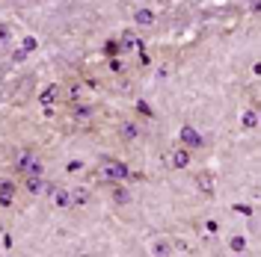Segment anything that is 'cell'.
<instances>
[{
	"label": "cell",
	"instance_id": "cell-1",
	"mask_svg": "<svg viewBox=\"0 0 261 257\" xmlns=\"http://www.w3.org/2000/svg\"><path fill=\"white\" fill-rule=\"evenodd\" d=\"M95 175L101 177V180H107V183H125V180H130V169L122 160L101 157V166H98Z\"/></svg>",
	"mask_w": 261,
	"mask_h": 257
},
{
	"label": "cell",
	"instance_id": "cell-2",
	"mask_svg": "<svg viewBox=\"0 0 261 257\" xmlns=\"http://www.w3.org/2000/svg\"><path fill=\"white\" fill-rule=\"evenodd\" d=\"M15 172L21 177L24 175H45V160H42V154H39L36 148H24L15 160Z\"/></svg>",
	"mask_w": 261,
	"mask_h": 257
},
{
	"label": "cell",
	"instance_id": "cell-3",
	"mask_svg": "<svg viewBox=\"0 0 261 257\" xmlns=\"http://www.w3.org/2000/svg\"><path fill=\"white\" fill-rule=\"evenodd\" d=\"M193 163V151L187 148V145H175L172 151H169V166L172 169H187Z\"/></svg>",
	"mask_w": 261,
	"mask_h": 257
},
{
	"label": "cell",
	"instance_id": "cell-4",
	"mask_svg": "<svg viewBox=\"0 0 261 257\" xmlns=\"http://www.w3.org/2000/svg\"><path fill=\"white\" fill-rule=\"evenodd\" d=\"M48 195H50V201H54V207H57V210H68V207H71V195H68L65 186L48 183Z\"/></svg>",
	"mask_w": 261,
	"mask_h": 257
},
{
	"label": "cell",
	"instance_id": "cell-5",
	"mask_svg": "<svg viewBox=\"0 0 261 257\" xmlns=\"http://www.w3.org/2000/svg\"><path fill=\"white\" fill-rule=\"evenodd\" d=\"M143 48V39L137 36V30H122L119 36V50L122 53H130V50H140Z\"/></svg>",
	"mask_w": 261,
	"mask_h": 257
},
{
	"label": "cell",
	"instance_id": "cell-6",
	"mask_svg": "<svg viewBox=\"0 0 261 257\" xmlns=\"http://www.w3.org/2000/svg\"><path fill=\"white\" fill-rule=\"evenodd\" d=\"M24 189L30 195H42L48 192V180H45V175H24Z\"/></svg>",
	"mask_w": 261,
	"mask_h": 257
},
{
	"label": "cell",
	"instance_id": "cell-7",
	"mask_svg": "<svg viewBox=\"0 0 261 257\" xmlns=\"http://www.w3.org/2000/svg\"><path fill=\"white\" fill-rule=\"evenodd\" d=\"M15 192H18L15 183L0 177V207H12V204H15Z\"/></svg>",
	"mask_w": 261,
	"mask_h": 257
},
{
	"label": "cell",
	"instance_id": "cell-8",
	"mask_svg": "<svg viewBox=\"0 0 261 257\" xmlns=\"http://www.w3.org/2000/svg\"><path fill=\"white\" fill-rule=\"evenodd\" d=\"M181 145H187L190 151H193V148H202V136H199V130H196L193 124H184V127H181Z\"/></svg>",
	"mask_w": 261,
	"mask_h": 257
},
{
	"label": "cell",
	"instance_id": "cell-9",
	"mask_svg": "<svg viewBox=\"0 0 261 257\" xmlns=\"http://www.w3.org/2000/svg\"><path fill=\"white\" fill-rule=\"evenodd\" d=\"M71 118H74V121H92V118H95V107H89V104H74V101H71Z\"/></svg>",
	"mask_w": 261,
	"mask_h": 257
},
{
	"label": "cell",
	"instance_id": "cell-10",
	"mask_svg": "<svg viewBox=\"0 0 261 257\" xmlns=\"http://www.w3.org/2000/svg\"><path fill=\"white\" fill-rule=\"evenodd\" d=\"M68 195H71V207H86L92 201L89 186H74V189H68Z\"/></svg>",
	"mask_w": 261,
	"mask_h": 257
},
{
	"label": "cell",
	"instance_id": "cell-11",
	"mask_svg": "<svg viewBox=\"0 0 261 257\" xmlns=\"http://www.w3.org/2000/svg\"><path fill=\"white\" fill-rule=\"evenodd\" d=\"M39 101H42V107H48V110H50V107L60 101V86H57V83L45 86V89H42V95H39Z\"/></svg>",
	"mask_w": 261,
	"mask_h": 257
},
{
	"label": "cell",
	"instance_id": "cell-12",
	"mask_svg": "<svg viewBox=\"0 0 261 257\" xmlns=\"http://www.w3.org/2000/svg\"><path fill=\"white\" fill-rule=\"evenodd\" d=\"M241 127L244 130H255L258 127V110H255V107H249V110L241 113Z\"/></svg>",
	"mask_w": 261,
	"mask_h": 257
},
{
	"label": "cell",
	"instance_id": "cell-13",
	"mask_svg": "<svg viewBox=\"0 0 261 257\" xmlns=\"http://www.w3.org/2000/svg\"><path fill=\"white\" fill-rule=\"evenodd\" d=\"M119 133H122V139H125V142H134V139L140 136V127H137V121H122Z\"/></svg>",
	"mask_w": 261,
	"mask_h": 257
},
{
	"label": "cell",
	"instance_id": "cell-14",
	"mask_svg": "<svg viewBox=\"0 0 261 257\" xmlns=\"http://www.w3.org/2000/svg\"><path fill=\"white\" fill-rule=\"evenodd\" d=\"M196 186H199L205 195H211L214 192V177L208 175V172H199V175H196Z\"/></svg>",
	"mask_w": 261,
	"mask_h": 257
},
{
	"label": "cell",
	"instance_id": "cell-15",
	"mask_svg": "<svg viewBox=\"0 0 261 257\" xmlns=\"http://www.w3.org/2000/svg\"><path fill=\"white\" fill-rule=\"evenodd\" d=\"M134 21H137L140 27H151V24H154V12H151V9H137V12H134Z\"/></svg>",
	"mask_w": 261,
	"mask_h": 257
},
{
	"label": "cell",
	"instance_id": "cell-16",
	"mask_svg": "<svg viewBox=\"0 0 261 257\" xmlns=\"http://www.w3.org/2000/svg\"><path fill=\"white\" fill-rule=\"evenodd\" d=\"M151 254H154V257H166V254H172V242H169V240H158L154 245H151Z\"/></svg>",
	"mask_w": 261,
	"mask_h": 257
},
{
	"label": "cell",
	"instance_id": "cell-17",
	"mask_svg": "<svg viewBox=\"0 0 261 257\" xmlns=\"http://www.w3.org/2000/svg\"><path fill=\"white\" fill-rule=\"evenodd\" d=\"M113 201H116V204H128V201H130L128 189H122V183H113Z\"/></svg>",
	"mask_w": 261,
	"mask_h": 257
},
{
	"label": "cell",
	"instance_id": "cell-18",
	"mask_svg": "<svg viewBox=\"0 0 261 257\" xmlns=\"http://www.w3.org/2000/svg\"><path fill=\"white\" fill-rule=\"evenodd\" d=\"M231 251H238V254L246 251V240H244V237H234V240H231Z\"/></svg>",
	"mask_w": 261,
	"mask_h": 257
},
{
	"label": "cell",
	"instance_id": "cell-19",
	"mask_svg": "<svg viewBox=\"0 0 261 257\" xmlns=\"http://www.w3.org/2000/svg\"><path fill=\"white\" fill-rule=\"evenodd\" d=\"M137 110H140V113H146V115H151V107H148L146 101H140V104H137Z\"/></svg>",
	"mask_w": 261,
	"mask_h": 257
},
{
	"label": "cell",
	"instance_id": "cell-20",
	"mask_svg": "<svg viewBox=\"0 0 261 257\" xmlns=\"http://www.w3.org/2000/svg\"><path fill=\"white\" fill-rule=\"evenodd\" d=\"M81 95V86H71V89H68V98H71V101H74V98Z\"/></svg>",
	"mask_w": 261,
	"mask_h": 257
},
{
	"label": "cell",
	"instance_id": "cell-21",
	"mask_svg": "<svg viewBox=\"0 0 261 257\" xmlns=\"http://www.w3.org/2000/svg\"><path fill=\"white\" fill-rule=\"evenodd\" d=\"M6 39H9V27H3V24H0V42H6Z\"/></svg>",
	"mask_w": 261,
	"mask_h": 257
}]
</instances>
